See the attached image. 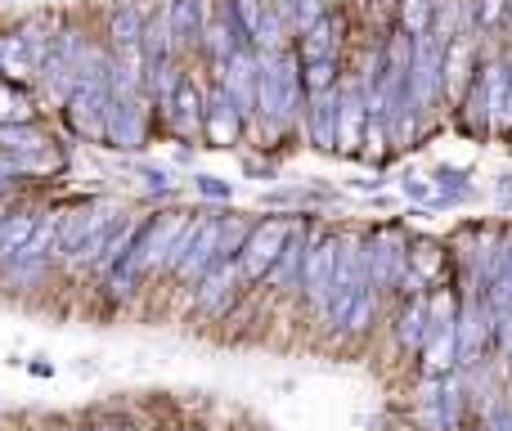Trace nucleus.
I'll use <instances>...</instances> for the list:
<instances>
[{
	"mask_svg": "<svg viewBox=\"0 0 512 431\" xmlns=\"http://www.w3.org/2000/svg\"><path fill=\"white\" fill-rule=\"evenodd\" d=\"M288 234H292V220H261V225H252L248 243H243V252H239L243 283H261L265 274L279 265Z\"/></svg>",
	"mask_w": 512,
	"mask_h": 431,
	"instance_id": "obj_1",
	"label": "nucleus"
},
{
	"mask_svg": "<svg viewBox=\"0 0 512 431\" xmlns=\"http://www.w3.org/2000/svg\"><path fill=\"white\" fill-rule=\"evenodd\" d=\"M297 63L288 59V54H270V59H261V99H256V108H261L270 122H283V117L297 108Z\"/></svg>",
	"mask_w": 512,
	"mask_h": 431,
	"instance_id": "obj_2",
	"label": "nucleus"
},
{
	"mask_svg": "<svg viewBox=\"0 0 512 431\" xmlns=\"http://www.w3.org/2000/svg\"><path fill=\"white\" fill-rule=\"evenodd\" d=\"M364 270H369V283L378 292L400 288V279L409 274V243L400 234H391V229L373 234L364 243Z\"/></svg>",
	"mask_w": 512,
	"mask_h": 431,
	"instance_id": "obj_3",
	"label": "nucleus"
},
{
	"mask_svg": "<svg viewBox=\"0 0 512 431\" xmlns=\"http://www.w3.org/2000/svg\"><path fill=\"white\" fill-rule=\"evenodd\" d=\"M418 423L427 431H459L463 423V387L459 378H427L423 400H418Z\"/></svg>",
	"mask_w": 512,
	"mask_h": 431,
	"instance_id": "obj_4",
	"label": "nucleus"
},
{
	"mask_svg": "<svg viewBox=\"0 0 512 431\" xmlns=\"http://www.w3.org/2000/svg\"><path fill=\"white\" fill-rule=\"evenodd\" d=\"M333 270H337V238L319 234L310 238L306 252V270H301V292L315 310H328V292H333Z\"/></svg>",
	"mask_w": 512,
	"mask_h": 431,
	"instance_id": "obj_5",
	"label": "nucleus"
},
{
	"mask_svg": "<svg viewBox=\"0 0 512 431\" xmlns=\"http://www.w3.org/2000/svg\"><path fill=\"white\" fill-rule=\"evenodd\" d=\"M113 225H117V212L108 203L81 207V212H72V216L59 220V247H54V252H59V256H77L90 238L104 234V229H113Z\"/></svg>",
	"mask_w": 512,
	"mask_h": 431,
	"instance_id": "obj_6",
	"label": "nucleus"
},
{
	"mask_svg": "<svg viewBox=\"0 0 512 431\" xmlns=\"http://www.w3.org/2000/svg\"><path fill=\"white\" fill-rule=\"evenodd\" d=\"M221 86L230 90V99L239 104L243 117L256 108V99H261V59H256L248 45H243V50L225 63V81H221Z\"/></svg>",
	"mask_w": 512,
	"mask_h": 431,
	"instance_id": "obj_7",
	"label": "nucleus"
},
{
	"mask_svg": "<svg viewBox=\"0 0 512 431\" xmlns=\"http://www.w3.org/2000/svg\"><path fill=\"white\" fill-rule=\"evenodd\" d=\"M239 283H243L239 256H234V261H216L212 270L203 274V283H198V310H203V315H221Z\"/></svg>",
	"mask_w": 512,
	"mask_h": 431,
	"instance_id": "obj_8",
	"label": "nucleus"
},
{
	"mask_svg": "<svg viewBox=\"0 0 512 431\" xmlns=\"http://www.w3.org/2000/svg\"><path fill=\"white\" fill-rule=\"evenodd\" d=\"M216 261H225L221 256V220L216 216H203V229H198V238H194V247H189V256L180 261V279L185 283H203V274L212 270Z\"/></svg>",
	"mask_w": 512,
	"mask_h": 431,
	"instance_id": "obj_9",
	"label": "nucleus"
},
{
	"mask_svg": "<svg viewBox=\"0 0 512 431\" xmlns=\"http://www.w3.org/2000/svg\"><path fill=\"white\" fill-rule=\"evenodd\" d=\"M364 131H369V95H364L360 86H346L342 90V113H337V149L355 153Z\"/></svg>",
	"mask_w": 512,
	"mask_h": 431,
	"instance_id": "obj_10",
	"label": "nucleus"
},
{
	"mask_svg": "<svg viewBox=\"0 0 512 431\" xmlns=\"http://www.w3.org/2000/svg\"><path fill=\"white\" fill-rule=\"evenodd\" d=\"M459 369V324H441L432 328L423 346V373L427 378H450Z\"/></svg>",
	"mask_w": 512,
	"mask_h": 431,
	"instance_id": "obj_11",
	"label": "nucleus"
},
{
	"mask_svg": "<svg viewBox=\"0 0 512 431\" xmlns=\"http://www.w3.org/2000/svg\"><path fill=\"white\" fill-rule=\"evenodd\" d=\"M108 140L117 149H135L144 140V108H140V95H122L113 99L108 108Z\"/></svg>",
	"mask_w": 512,
	"mask_h": 431,
	"instance_id": "obj_12",
	"label": "nucleus"
},
{
	"mask_svg": "<svg viewBox=\"0 0 512 431\" xmlns=\"http://www.w3.org/2000/svg\"><path fill=\"white\" fill-rule=\"evenodd\" d=\"M396 337H400V346H405V351L423 355L427 337H432V310H427L423 292L405 301V310H400V319H396Z\"/></svg>",
	"mask_w": 512,
	"mask_h": 431,
	"instance_id": "obj_13",
	"label": "nucleus"
},
{
	"mask_svg": "<svg viewBox=\"0 0 512 431\" xmlns=\"http://www.w3.org/2000/svg\"><path fill=\"white\" fill-rule=\"evenodd\" d=\"M239 131H243V113L230 99V90L221 86L212 99H207V135H212V144H234Z\"/></svg>",
	"mask_w": 512,
	"mask_h": 431,
	"instance_id": "obj_14",
	"label": "nucleus"
},
{
	"mask_svg": "<svg viewBox=\"0 0 512 431\" xmlns=\"http://www.w3.org/2000/svg\"><path fill=\"white\" fill-rule=\"evenodd\" d=\"M337 113H342V95H333V90L310 95V135L319 149H337Z\"/></svg>",
	"mask_w": 512,
	"mask_h": 431,
	"instance_id": "obj_15",
	"label": "nucleus"
},
{
	"mask_svg": "<svg viewBox=\"0 0 512 431\" xmlns=\"http://www.w3.org/2000/svg\"><path fill=\"white\" fill-rule=\"evenodd\" d=\"M306 252H310V238H306V229L292 220V234H288V243H283V256H279V265H274V279L279 283H301V270H306Z\"/></svg>",
	"mask_w": 512,
	"mask_h": 431,
	"instance_id": "obj_16",
	"label": "nucleus"
},
{
	"mask_svg": "<svg viewBox=\"0 0 512 431\" xmlns=\"http://www.w3.org/2000/svg\"><path fill=\"white\" fill-rule=\"evenodd\" d=\"M171 113H176V126L185 135H194L198 131V122H203V95H198V86L194 81H185L180 77V86H176V99H171Z\"/></svg>",
	"mask_w": 512,
	"mask_h": 431,
	"instance_id": "obj_17",
	"label": "nucleus"
},
{
	"mask_svg": "<svg viewBox=\"0 0 512 431\" xmlns=\"http://www.w3.org/2000/svg\"><path fill=\"white\" fill-rule=\"evenodd\" d=\"M36 234V216H5L0 225V261H14Z\"/></svg>",
	"mask_w": 512,
	"mask_h": 431,
	"instance_id": "obj_18",
	"label": "nucleus"
},
{
	"mask_svg": "<svg viewBox=\"0 0 512 431\" xmlns=\"http://www.w3.org/2000/svg\"><path fill=\"white\" fill-rule=\"evenodd\" d=\"M171 36H176V45H189L198 36V27H203V5L198 0H171Z\"/></svg>",
	"mask_w": 512,
	"mask_h": 431,
	"instance_id": "obj_19",
	"label": "nucleus"
},
{
	"mask_svg": "<svg viewBox=\"0 0 512 431\" xmlns=\"http://www.w3.org/2000/svg\"><path fill=\"white\" fill-rule=\"evenodd\" d=\"M144 9L140 5H122L113 14V41H117V50H126V45H144Z\"/></svg>",
	"mask_w": 512,
	"mask_h": 431,
	"instance_id": "obj_20",
	"label": "nucleus"
},
{
	"mask_svg": "<svg viewBox=\"0 0 512 431\" xmlns=\"http://www.w3.org/2000/svg\"><path fill=\"white\" fill-rule=\"evenodd\" d=\"M333 45H337V36H333V23H315V27H306V36H301V59L306 63H324V59H333Z\"/></svg>",
	"mask_w": 512,
	"mask_h": 431,
	"instance_id": "obj_21",
	"label": "nucleus"
},
{
	"mask_svg": "<svg viewBox=\"0 0 512 431\" xmlns=\"http://www.w3.org/2000/svg\"><path fill=\"white\" fill-rule=\"evenodd\" d=\"M409 274H418V279H436V274H441V247H436V243H427V238H423V243H414V247H409Z\"/></svg>",
	"mask_w": 512,
	"mask_h": 431,
	"instance_id": "obj_22",
	"label": "nucleus"
},
{
	"mask_svg": "<svg viewBox=\"0 0 512 431\" xmlns=\"http://www.w3.org/2000/svg\"><path fill=\"white\" fill-rule=\"evenodd\" d=\"M400 23H405V32L414 36H427L432 32V0H405V5H400Z\"/></svg>",
	"mask_w": 512,
	"mask_h": 431,
	"instance_id": "obj_23",
	"label": "nucleus"
},
{
	"mask_svg": "<svg viewBox=\"0 0 512 431\" xmlns=\"http://www.w3.org/2000/svg\"><path fill=\"white\" fill-rule=\"evenodd\" d=\"M0 149H14V153H36L45 149V140L27 126H0Z\"/></svg>",
	"mask_w": 512,
	"mask_h": 431,
	"instance_id": "obj_24",
	"label": "nucleus"
},
{
	"mask_svg": "<svg viewBox=\"0 0 512 431\" xmlns=\"http://www.w3.org/2000/svg\"><path fill=\"white\" fill-rule=\"evenodd\" d=\"M23 122H27V99L0 81V126H23Z\"/></svg>",
	"mask_w": 512,
	"mask_h": 431,
	"instance_id": "obj_25",
	"label": "nucleus"
},
{
	"mask_svg": "<svg viewBox=\"0 0 512 431\" xmlns=\"http://www.w3.org/2000/svg\"><path fill=\"white\" fill-rule=\"evenodd\" d=\"M400 189H405V198H414V203H441V189H436V180H427V176H405Z\"/></svg>",
	"mask_w": 512,
	"mask_h": 431,
	"instance_id": "obj_26",
	"label": "nucleus"
},
{
	"mask_svg": "<svg viewBox=\"0 0 512 431\" xmlns=\"http://www.w3.org/2000/svg\"><path fill=\"white\" fill-rule=\"evenodd\" d=\"M306 90H310V95H324V90H333V59L306 63Z\"/></svg>",
	"mask_w": 512,
	"mask_h": 431,
	"instance_id": "obj_27",
	"label": "nucleus"
},
{
	"mask_svg": "<svg viewBox=\"0 0 512 431\" xmlns=\"http://www.w3.org/2000/svg\"><path fill=\"white\" fill-rule=\"evenodd\" d=\"M324 9H328V0H297V27H315V23H324Z\"/></svg>",
	"mask_w": 512,
	"mask_h": 431,
	"instance_id": "obj_28",
	"label": "nucleus"
},
{
	"mask_svg": "<svg viewBox=\"0 0 512 431\" xmlns=\"http://www.w3.org/2000/svg\"><path fill=\"white\" fill-rule=\"evenodd\" d=\"M499 14H504V0H481V5H477V23L481 27H495Z\"/></svg>",
	"mask_w": 512,
	"mask_h": 431,
	"instance_id": "obj_29",
	"label": "nucleus"
},
{
	"mask_svg": "<svg viewBox=\"0 0 512 431\" xmlns=\"http://www.w3.org/2000/svg\"><path fill=\"white\" fill-rule=\"evenodd\" d=\"M198 189H203L207 198H230V185H221V180H212V176L198 180Z\"/></svg>",
	"mask_w": 512,
	"mask_h": 431,
	"instance_id": "obj_30",
	"label": "nucleus"
},
{
	"mask_svg": "<svg viewBox=\"0 0 512 431\" xmlns=\"http://www.w3.org/2000/svg\"><path fill=\"white\" fill-rule=\"evenodd\" d=\"M499 198H504V203H512V176L499 180Z\"/></svg>",
	"mask_w": 512,
	"mask_h": 431,
	"instance_id": "obj_31",
	"label": "nucleus"
},
{
	"mask_svg": "<svg viewBox=\"0 0 512 431\" xmlns=\"http://www.w3.org/2000/svg\"><path fill=\"white\" fill-rule=\"evenodd\" d=\"M0 225H5V207H0Z\"/></svg>",
	"mask_w": 512,
	"mask_h": 431,
	"instance_id": "obj_32",
	"label": "nucleus"
},
{
	"mask_svg": "<svg viewBox=\"0 0 512 431\" xmlns=\"http://www.w3.org/2000/svg\"><path fill=\"white\" fill-rule=\"evenodd\" d=\"M508 9H512V0H508Z\"/></svg>",
	"mask_w": 512,
	"mask_h": 431,
	"instance_id": "obj_33",
	"label": "nucleus"
}]
</instances>
